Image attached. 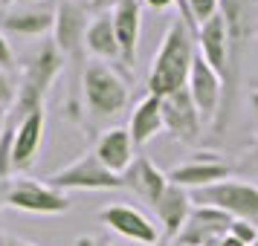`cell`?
<instances>
[{
	"instance_id": "obj_23",
	"label": "cell",
	"mask_w": 258,
	"mask_h": 246,
	"mask_svg": "<svg viewBox=\"0 0 258 246\" xmlns=\"http://www.w3.org/2000/svg\"><path fill=\"white\" fill-rule=\"evenodd\" d=\"M218 3L221 0H177V6H180V21L198 35L200 24H206L209 18H215L218 15Z\"/></svg>"
},
{
	"instance_id": "obj_13",
	"label": "cell",
	"mask_w": 258,
	"mask_h": 246,
	"mask_svg": "<svg viewBox=\"0 0 258 246\" xmlns=\"http://www.w3.org/2000/svg\"><path fill=\"white\" fill-rule=\"evenodd\" d=\"M87 9L73 3V0H61L55 6V26H52V44L58 47V52L64 58L79 55L84 47V35H87Z\"/></svg>"
},
{
	"instance_id": "obj_31",
	"label": "cell",
	"mask_w": 258,
	"mask_h": 246,
	"mask_svg": "<svg viewBox=\"0 0 258 246\" xmlns=\"http://www.w3.org/2000/svg\"><path fill=\"white\" fill-rule=\"evenodd\" d=\"M249 107H252V119H255V130H258V90L249 93Z\"/></svg>"
},
{
	"instance_id": "obj_3",
	"label": "cell",
	"mask_w": 258,
	"mask_h": 246,
	"mask_svg": "<svg viewBox=\"0 0 258 246\" xmlns=\"http://www.w3.org/2000/svg\"><path fill=\"white\" fill-rule=\"evenodd\" d=\"M82 96L93 116H113L128 105V84L105 61H90L82 72Z\"/></svg>"
},
{
	"instance_id": "obj_22",
	"label": "cell",
	"mask_w": 258,
	"mask_h": 246,
	"mask_svg": "<svg viewBox=\"0 0 258 246\" xmlns=\"http://www.w3.org/2000/svg\"><path fill=\"white\" fill-rule=\"evenodd\" d=\"M84 49L93 55V61H122L110 9L107 12H99L96 18H90L87 35H84Z\"/></svg>"
},
{
	"instance_id": "obj_4",
	"label": "cell",
	"mask_w": 258,
	"mask_h": 246,
	"mask_svg": "<svg viewBox=\"0 0 258 246\" xmlns=\"http://www.w3.org/2000/svg\"><path fill=\"white\" fill-rule=\"evenodd\" d=\"M195 206H215L235 220H255L258 217V186L244 180H221L215 186L191 191Z\"/></svg>"
},
{
	"instance_id": "obj_38",
	"label": "cell",
	"mask_w": 258,
	"mask_h": 246,
	"mask_svg": "<svg viewBox=\"0 0 258 246\" xmlns=\"http://www.w3.org/2000/svg\"><path fill=\"white\" fill-rule=\"evenodd\" d=\"M0 9H3V0H0Z\"/></svg>"
},
{
	"instance_id": "obj_37",
	"label": "cell",
	"mask_w": 258,
	"mask_h": 246,
	"mask_svg": "<svg viewBox=\"0 0 258 246\" xmlns=\"http://www.w3.org/2000/svg\"><path fill=\"white\" fill-rule=\"evenodd\" d=\"M24 246H38V243H24Z\"/></svg>"
},
{
	"instance_id": "obj_27",
	"label": "cell",
	"mask_w": 258,
	"mask_h": 246,
	"mask_svg": "<svg viewBox=\"0 0 258 246\" xmlns=\"http://www.w3.org/2000/svg\"><path fill=\"white\" fill-rule=\"evenodd\" d=\"M76 246H110L105 237H96V234H82L76 237Z\"/></svg>"
},
{
	"instance_id": "obj_9",
	"label": "cell",
	"mask_w": 258,
	"mask_h": 246,
	"mask_svg": "<svg viewBox=\"0 0 258 246\" xmlns=\"http://www.w3.org/2000/svg\"><path fill=\"white\" fill-rule=\"evenodd\" d=\"M186 90L191 96L195 107L200 110V116H203V125H221L218 113H221V105H223L226 84H223V78L212 70L206 61L200 58V52H198V58H195V67H191Z\"/></svg>"
},
{
	"instance_id": "obj_20",
	"label": "cell",
	"mask_w": 258,
	"mask_h": 246,
	"mask_svg": "<svg viewBox=\"0 0 258 246\" xmlns=\"http://www.w3.org/2000/svg\"><path fill=\"white\" fill-rule=\"evenodd\" d=\"M44 130H47V113L44 110H32L29 116L18 119V136H15V156H12L15 171H26L35 162L38 148L44 142Z\"/></svg>"
},
{
	"instance_id": "obj_30",
	"label": "cell",
	"mask_w": 258,
	"mask_h": 246,
	"mask_svg": "<svg viewBox=\"0 0 258 246\" xmlns=\"http://www.w3.org/2000/svg\"><path fill=\"white\" fill-rule=\"evenodd\" d=\"M113 3H116V0H90V9H96V12H107Z\"/></svg>"
},
{
	"instance_id": "obj_28",
	"label": "cell",
	"mask_w": 258,
	"mask_h": 246,
	"mask_svg": "<svg viewBox=\"0 0 258 246\" xmlns=\"http://www.w3.org/2000/svg\"><path fill=\"white\" fill-rule=\"evenodd\" d=\"M142 3H145V6H151V9H157V12H160V9H168V6H174L177 0H142Z\"/></svg>"
},
{
	"instance_id": "obj_25",
	"label": "cell",
	"mask_w": 258,
	"mask_h": 246,
	"mask_svg": "<svg viewBox=\"0 0 258 246\" xmlns=\"http://www.w3.org/2000/svg\"><path fill=\"white\" fill-rule=\"evenodd\" d=\"M0 70H6V72L15 70V52H12V44H9V38H6L3 29H0Z\"/></svg>"
},
{
	"instance_id": "obj_6",
	"label": "cell",
	"mask_w": 258,
	"mask_h": 246,
	"mask_svg": "<svg viewBox=\"0 0 258 246\" xmlns=\"http://www.w3.org/2000/svg\"><path fill=\"white\" fill-rule=\"evenodd\" d=\"M6 206L29 214H64L70 209V197L52 188L49 183H38L29 177H18L6 183Z\"/></svg>"
},
{
	"instance_id": "obj_34",
	"label": "cell",
	"mask_w": 258,
	"mask_h": 246,
	"mask_svg": "<svg viewBox=\"0 0 258 246\" xmlns=\"http://www.w3.org/2000/svg\"><path fill=\"white\" fill-rule=\"evenodd\" d=\"M0 246H24L21 240H12V237H0Z\"/></svg>"
},
{
	"instance_id": "obj_36",
	"label": "cell",
	"mask_w": 258,
	"mask_h": 246,
	"mask_svg": "<svg viewBox=\"0 0 258 246\" xmlns=\"http://www.w3.org/2000/svg\"><path fill=\"white\" fill-rule=\"evenodd\" d=\"M3 3H24V6H29V3H35V0H3Z\"/></svg>"
},
{
	"instance_id": "obj_19",
	"label": "cell",
	"mask_w": 258,
	"mask_h": 246,
	"mask_svg": "<svg viewBox=\"0 0 258 246\" xmlns=\"http://www.w3.org/2000/svg\"><path fill=\"white\" fill-rule=\"evenodd\" d=\"M218 15L223 18V24L229 29L232 52L238 55L255 35V0H221Z\"/></svg>"
},
{
	"instance_id": "obj_26",
	"label": "cell",
	"mask_w": 258,
	"mask_h": 246,
	"mask_svg": "<svg viewBox=\"0 0 258 246\" xmlns=\"http://www.w3.org/2000/svg\"><path fill=\"white\" fill-rule=\"evenodd\" d=\"M15 96H18V90H15V84H12V78H9V72L0 70V107L12 105Z\"/></svg>"
},
{
	"instance_id": "obj_7",
	"label": "cell",
	"mask_w": 258,
	"mask_h": 246,
	"mask_svg": "<svg viewBox=\"0 0 258 246\" xmlns=\"http://www.w3.org/2000/svg\"><path fill=\"white\" fill-rule=\"evenodd\" d=\"M198 52H200V58L206 61L212 70L223 78V84L235 81L232 38H229V29H226L221 15H215V18H209L206 24H200V29H198Z\"/></svg>"
},
{
	"instance_id": "obj_29",
	"label": "cell",
	"mask_w": 258,
	"mask_h": 246,
	"mask_svg": "<svg viewBox=\"0 0 258 246\" xmlns=\"http://www.w3.org/2000/svg\"><path fill=\"white\" fill-rule=\"evenodd\" d=\"M209 246H244V243H238L232 234H223V237H218V240H212Z\"/></svg>"
},
{
	"instance_id": "obj_15",
	"label": "cell",
	"mask_w": 258,
	"mask_h": 246,
	"mask_svg": "<svg viewBox=\"0 0 258 246\" xmlns=\"http://www.w3.org/2000/svg\"><path fill=\"white\" fill-rule=\"evenodd\" d=\"M122 186L134 191L142 203H148V206H157V200L165 194V188H168V174H163L157 165L148 159V156H137L131 168L122 174Z\"/></svg>"
},
{
	"instance_id": "obj_5",
	"label": "cell",
	"mask_w": 258,
	"mask_h": 246,
	"mask_svg": "<svg viewBox=\"0 0 258 246\" xmlns=\"http://www.w3.org/2000/svg\"><path fill=\"white\" fill-rule=\"evenodd\" d=\"M52 188L58 191H113V188H125L122 186V177L107 171L105 165L96 159V153H84L76 162L64 165L61 171L47 180Z\"/></svg>"
},
{
	"instance_id": "obj_11",
	"label": "cell",
	"mask_w": 258,
	"mask_h": 246,
	"mask_svg": "<svg viewBox=\"0 0 258 246\" xmlns=\"http://www.w3.org/2000/svg\"><path fill=\"white\" fill-rule=\"evenodd\" d=\"M232 177V165L223 162L218 153H206L200 151L195 153V159L177 165L168 171V183L174 186H183L188 191H198V188H206V186H215L221 180H229Z\"/></svg>"
},
{
	"instance_id": "obj_1",
	"label": "cell",
	"mask_w": 258,
	"mask_h": 246,
	"mask_svg": "<svg viewBox=\"0 0 258 246\" xmlns=\"http://www.w3.org/2000/svg\"><path fill=\"white\" fill-rule=\"evenodd\" d=\"M195 44H198V35L183 21H174L165 29L160 49L151 61V70H148V93L165 99L186 87L195 58H198Z\"/></svg>"
},
{
	"instance_id": "obj_39",
	"label": "cell",
	"mask_w": 258,
	"mask_h": 246,
	"mask_svg": "<svg viewBox=\"0 0 258 246\" xmlns=\"http://www.w3.org/2000/svg\"><path fill=\"white\" fill-rule=\"evenodd\" d=\"M252 246H258V240H255V243H252Z\"/></svg>"
},
{
	"instance_id": "obj_2",
	"label": "cell",
	"mask_w": 258,
	"mask_h": 246,
	"mask_svg": "<svg viewBox=\"0 0 258 246\" xmlns=\"http://www.w3.org/2000/svg\"><path fill=\"white\" fill-rule=\"evenodd\" d=\"M61 70H64V55L58 52V47L52 41L41 44L38 52L26 64L24 78L18 84V96H15L9 113L15 119H24L32 110H44V99H47L49 87L55 84V78L61 75Z\"/></svg>"
},
{
	"instance_id": "obj_8",
	"label": "cell",
	"mask_w": 258,
	"mask_h": 246,
	"mask_svg": "<svg viewBox=\"0 0 258 246\" xmlns=\"http://www.w3.org/2000/svg\"><path fill=\"white\" fill-rule=\"evenodd\" d=\"M99 220L105 223L110 232H116L119 237H125L131 243H140V246L160 243V226L148 214L134 209V206H122V203L105 206V209L99 211Z\"/></svg>"
},
{
	"instance_id": "obj_24",
	"label": "cell",
	"mask_w": 258,
	"mask_h": 246,
	"mask_svg": "<svg viewBox=\"0 0 258 246\" xmlns=\"http://www.w3.org/2000/svg\"><path fill=\"white\" fill-rule=\"evenodd\" d=\"M229 234H232L238 243L252 246V243L258 240V226H255V220H232V226H229Z\"/></svg>"
},
{
	"instance_id": "obj_21",
	"label": "cell",
	"mask_w": 258,
	"mask_h": 246,
	"mask_svg": "<svg viewBox=\"0 0 258 246\" xmlns=\"http://www.w3.org/2000/svg\"><path fill=\"white\" fill-rule=\"evenodd\" d=\"M165 130V122H163V99L160 96H145L142 102H137V107L131 110V119H128V133L134 145H148V142Z\"/></svg>"
},
{
	"instance_id": "obj_14",
	"label": "cell",
	"mask_w": 258,
	"mask_h": 246,
	"mask_svg": "<svg viewBox=\"0 0 258 246\" xmlns=\"http://www.w3.org/2000/svg\"><path fill=\"white\" fill-rule=\"evenodd\" d=\"M110 15H113V32H116L122 64L134 67L142 35V0H116L110 6Z\"/></svg>"
},
{
	"instance_id": "obj_32",
	"label": "cell",
	"mask_w": 258,
	"mask_h": 246,
	"mask_svg": "<svg viewBox=\"0 0 258 246\" xmlns=\"http://www.w3.org/2000/svg\"><path fill=\"white\" fill-rule=\"evenodd\" d=\"M6 177H0V211H3V206H6Z\"/></svg>"
},
{
	"instance_id": "obj_16",
	"label": "cell",
	"mask_w": 258,
	"mask_h": 246,
	"mask_svg": "<svg viewBox=\"0 0 258 246\" xmlns=\"http://www.w3.org/2000/svg\"><path fill=\"white\" fill-rule=\"evenodd\" d=\"M55 26V9L49 6H18L0 18V29L21 38H41L52 32Z\"/></svg>"
},
{
	"instance_id": "obj_35",
	"label": "cell",
	"mask_w": 258,
	"mask_h": 246,
	"mask_svg": "<svg viewBox=\"0 0 258 246\" xmlns=\"http://www.w3.org/2000/svg\"><path fill=\"white\" fill-rule=\"evenodd\" d=\"M249 165H252V171L258 174V148H255V153H252V159H249Z\"/></svg>"
},
{
	"instance_id": "obj_12",
	"label": "cell",
	"mask_w": 258,
	"mask_h": 246,
	"mask_svg": "<svg viewBox=\"0 0 258 246\" xmlns=\"http://www.w3.org/2000/svg\"><path fill=\"white\" fill-rule=\"evenodd\" d=\"M232 220L235 217H229L226 211L215 209V206H195L191 214H188L186 226L174 237V243L177 246H209L212 240L229 234Z\"/></svg>"
},
{
	"instance_id": "obj_18",
	"label": "cell",
	"mask_w": 258,
	"mask_h": 246,
	"mask_svg": "<svg viewBox=\"0 0 258 246\" xmlns=\"http://www.w3.org/2000/svg\"><path fill=\"white\" fill-rule=\"evenodd\" d=\"M134 139H131L128 128H107L102 136H99V142H96V159L105 165L107 171H113V174H125L131 168V162L137 159L134 156Z\"/></svg>"
},
{
	"instance_id": "obj_40",
	"label": "cell",
	"mask_w": 258,
	"mask_h": 246,
	"mask_svg": "<svg viewBox=\"0 0 258 246\" xmlns=\"http://www.w3.org/2000/svg\"><path fill=\"white\" fill-rule=\"evenodd\" d=\"M174 246H177V243H174Z\"/></svg>"
},
{
	"instance_id": "obj_10",
	"label": "cell",
	"mask_w": 258,
	"mask_h": 246,
	"mask_svg": "<svg viewBox=\"0 0 258 246\" xmlns=\"http://www.w3.org/2000/svg\"><path fill=\"white\" fill-rule=\"evenodd\" d=\"M163 122H165V130L177 142H183V145H195L200 139L203 116H200V110L195 107V102H191V96H188L186 87L163 99Z\"/></svg>"
},
{
	"instance_id": "obj_33",
	"label": "cell",
	"mask_w": 258,
	"mask_h": 246,
	"mask_svg": "<svg viewBox=\"0 0 258 246\" xmlns=\"http://www.w3.org/2000/svg\"><path fill=\"white\" fill-rule=\"evenodd\" d=\"M6 119H9V110L0 107V133H3V128H6Z\"/></svg>"
},
{
	"instance_id": "obj_17",
	"label": "cell",
	"mask_w": 258,
	"mask_h": 246,
	"mask_svg": "<svg viewBox=\"0 0 258 246\" xmlns=\"http://www.w3.org/2000/svg\"><path fill=\"white\" fill-rule=\"evenodd\" d=\"M191 209H195L191 191H188V188H183V186L168 183L165 194L157 200V206H154V211H157V220H160V226H163L165 237H171V240H174L177 234H180V229L186 226L188 214H191Z\"/></svg>"
}]
</instances>
